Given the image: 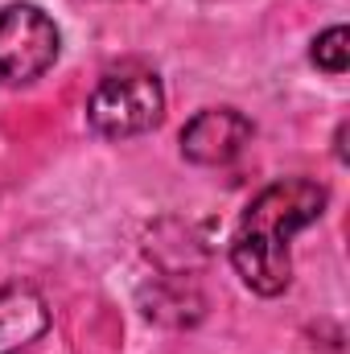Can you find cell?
Returning a JSON list of instances; mask_svg holds the SVG:
<instances>
[{"label":"cell","mask_w":350,"mask_h":354,"mask_svg":"<svg viewBox=\"0 0 350 354\" xmlns=\"http://www.w3.org/2000/svg\"><path fill=\"white\" fill-rule=\"evenodd\" d=\"M326 185L313 177H284L260 189L231 239V264L239 272V280L260 292V297H276L288 288L293 280V256L288 243L297 231H305L309 223L322 218L326 210Z\"/></svg>","instance_id":"1"},{"label":"cell","mask_w":350,"mask_h":354,"mask_svg":"<svg viewBox=\"0 0 350 354\" xmlns=\"http://www.w3.org/2000/svg\"><path fill=\"white\" fill-rule=\"evenodd\" d=\"M309 58H313V66H322L326 75H347V66H350V33L342 29V25L317 33Z\"/></svg>","instance_id":"6"},{"label":"cell","mask_w":350,"mask_h":354,"mask_svg":"<svg viewBox=\"0 0 350 354\" xmlns=\"http://www.w3.org/2000/svg\"><path fill=\"white\" fill-rule=\"evenodd\" d=\"M62 54L58 25L37 4H4L0 8V87H21L42 79Z\"/></svg>","instance_id":"3"},{"label":"cell","mask_w":350,"mask_h":354,"mask_svg":"<svg viewBox=\"0 0 350 354\" xmlns=\"http://www.w3.org/2000/svg\"><path fill=\"white\" fill-rule=\"evenodd\" d=\"M87 120L99 136L128 140L145 136L165 120V91L161 79L145 66H116L99 79L87 99Z\"/></svg>","instance_id":"2"},{"label":"cell","mask_w":350,"mask_h":354,"mask_svg":"<svg viewBox=\"0 0 350 354\" xmlns=\"http://www.w3.org/2000/svg\"><path fill=\"white\" fill-rule=\"evenodd\" d=\"M256 128L235 107H206L181 128V153L194 165H227L252 145Z\"/></svg>","instance_id":"4"},{"label":"cell","mask_w":350,"mask_h":354,"mask_svg":"<svg viewBox=\"0 0 350 354\" xmlns=\"http://www.w3.org/2000/svg\"><path fill=\"white\" fill-rule=\"evenodd\" d=\"M46 326H50V309L33 288H21V284L0 288V354L37 342Z\"/></svg>","instance_id":"5"}]
</instances>
